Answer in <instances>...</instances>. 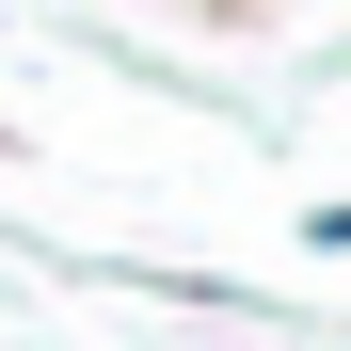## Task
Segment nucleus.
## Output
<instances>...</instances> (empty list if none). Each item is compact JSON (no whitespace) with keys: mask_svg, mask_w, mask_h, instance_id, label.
<instances>
[{"mask_svg":"<svg viewBox=\"0 0 351 351\" xmlns=\"http://www.w3.org/2000/svg\"><path fill=\"white\" fill-rule=\"evenodd\" d=\"M304 240H319V256H351V192H335V208H304Z\"/></svg>","mask_w":351,"mask_h":351,"instance_id":"obj_1","label":"nucleus"}]
</instances>
